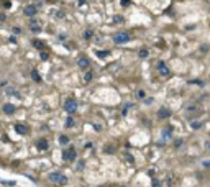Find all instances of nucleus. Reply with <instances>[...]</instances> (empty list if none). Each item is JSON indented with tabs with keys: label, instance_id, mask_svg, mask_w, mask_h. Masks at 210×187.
Returning <instances> with one entry per match:
<instances>
[{
	"label": "nucleus",
	"instance_id": "1",
	"mask_svg": "<svg viewBox=\"0 0 210 187\" xmlns=\"http://www.w3.org/2000/svg\"><path fill=\"white\" fill-rule=\"evenodd\" d=\"M202 113V108L199 107V105H189V107L186 108V117L190 118V120H194L195 117H199Z\"/></svg>",
	"mask_w": 210,
	"mask_h": 187
},
{
	"label": "nucleus",
	"instance_id": "2",
	"mask_svg": "<svg viewBox=\"0 0 210 187\" xmlns=\"http://www.w3.org/2000/svg\"><path fill=\"white\" fill-rule=\"evenodd\" d=\"M49 180L54 182V184H61V185L67 184V177L64 176V174H61V172H51L49 174Z\"/></svg>",
	"mask_w": 210,
	"mask_h": 187
},
{
	"label": "nucleus",
	"instance_id": "3",
	"mask_svg": "<svg viewBox=\"0 0 210 187\" xmlns=\"http://www.w3.org/2000/svg\"><path fill=\"white\" fill-rule=\"evenodd\" d=\"M130 38H131V36L128 33H117L113 36V43H117V45H125V43L130 41Z\"/></svg>",
	"mask_w": 210,
	"mask_h": 187
},
{
	"label": "nucleus",
	"instance_id": "4",
	"mask_svg": "<svg viewBox=\"0 0 210 187\" xmlns=\"http://www.w3.org/2000/svg\"><path fill=\"white\" fill-rule=\"evenodd\" d=\"M64 108H66V112H67V113H74V112L77 110V102L74 100V98H69V100L66 102Z\"/></svg>",
	"mask_w": 210,
	"mask_h": 187
},
{
	"label": "nucleus",
	"instance_id": "5",
	"mask_svg": "<svg viewBox=\"0 0 210 187\" xmlns=\"http://www.w3.org/2000/svg\"><path fill=\"white\" fill-rule=\"evenodd\" d=\"M64 159L66 161H74V159H76V149H74V148L67 149V151L64 153Z\"/></svg>",
	"mask_w": 210,
	"mask_h": 187
},
{
	"label": "nucleus",
	"instance_id": "6",
	"mask_svg": "<svg viewBox=\"0 0 210 187\" xmlns=\"http://www.w3.org/2000/svg\"><path fill=\"white\" fill-rule=\"evenodd\" d=\"M158 71H159L161 76H168V74H169V67L166 66L164 62H159V64H158Z\"/></svg>",
	"mask_w": 210,
	"mask_h": 187
},
{
	"label": "nucleus",
	"instance_id": "7",
	"mask_svg": "<svg viewBox=\"0 0 210 187\" xmlns=\"http://www.w3.org/2000/svg\"><path fill=\"white\" fill-rule=\"evenodd\" d=\"M15 110H16L15 105H12V103H5V105H3V112H5L7 115H13Z\"/></svg>",
	"mask_w": 210,
	"mask_h": 187
},
{
	"label": "nucleus",
	"instance_id": "8",
	"mask_svg": "<svg viewBox=\"0 0 210 187\" xmlns=\"http://www.w3.org/2000/svg\"><path fill=\"white\" fill-rule=\"evenodd\" d=\"M25 15H26V16H35V15H36V7H33V5H28V7L25 8Z\"/></svg>",
	"mask_w": 210,
	"mask_h": 187
},
{
	"label": "nucleus",
	"instance_id": "9",
	"mask_svg": "<svg viewBox=\"0 0 210 187\" xmlns=\"http://www.w3.org/2000/svg\"><path fill=\"white\" fill-rule=\"evenodd\" d=\"M48 146H49V145H48V141H46V140H40L38 143H36V148H38L40 151H46Z\"/></svg>",
	"mask_w": 210,
	"mask_h": 187
},
{
	"label": "nucleus",
	"instance_id": "10",
	"mask_svg": "<svg viewBox=\"0 0 210 187\" xmlns=\"http://www.w3.org/2000/svg\"><path fill=\"white\" fill-rule=\"evenodd\" d=\"M158 117H159V118H168V117H171V112H169L168 108H159Z\"/></svg>",
	"mask_w": 210,
	"mask_h": 187
},
{
	"label": "nucleus",
	"instance_id": "11",
	"mask_svg": "<svg viewBox=\"0 0 210 187\" xmlns=\"http://www.w3.org/2000/svg\"><path fill=\"white\" fill-rule=\"evenodd\" d=\"M15 130H16V133H20V135H26L28 133V130H26V126L25 125H15Z\"/></svg>",
	"mask_w": 210,
	"mask_h": 187
},
{
	"label": "nucleus",
	"instance_id": "12",
	"mask_svg": "<svg viewBox=\"0 0 210 187\" xmlns=\"http://www.w3.org/2000/svg\"><path fill=\"white\" fill-rule=\"evenodd\" d=\"M89 64H90V62H89L87 58H81V59H79V67H81V69H87Z\"/></svg>",
	"mask_w": 210,
	"mask_h": 187
},
{
	"label": "nucleus",
	"instance_id": "13",
	"mask_svg": "<svg viewBox=\"0 0 210 187\" xmlns=\"http://www.w3.org/2000/svg\"><path fill=\"white\" fill-rule=\"evenodd\" d=\"M171 135H172V126H166V130H163V138L168 140L171 138Z\"/></svg>",
	"mask_w": 210,
	"mask_h": 187
},
{
	"label": "nucleus",
	"instance_id": "14",
	"mask_svg": "<svg viewBox=\"0 0 210 187\" xmlns=\"http://www.w3.org/2000/svg\"><path fill=\"white\" fill-rule=\"evenodd\" d=\"M30 28H31L33 31H35V33H38V31H40V21H36V20H31V25H30Z\"/></svg>",
	"mask_w": 210,
	"mask_h": 187
},
{
	"label": "nucleus",
	"instance_id": "15",
	"mask_svg": "<svg viewBox=\"0 0 210 187\" xmlns=\"http://www.w3.org/2000/svg\"><path fill=\"white\" fill-rule=\"evenodd\" d=\"M82 38H84V40H90V38H92V31H90V30L84 31V33H82Z\"/></svg>",
	"mask_w": 210,
	"mask_h": 187
},
{
	"label": "nucleus",
	"instance_id": "16",
	"mask_svg": "<svg viewBox=\"0 0 210 187\" xmlns=\"http://www.w3.org/2000/svg\"><path fill=\"white\" fill-rule=\"evenodd\" d=\"M190 125H192V128H194V130H199V128L202 126V123H200V122H194V120H190Z\"/></svg>",
	"mask_w": 210,
	"mask_h": 187
},
{
	"label": "nucleus",
	"instance_id": "17",
	"mask_svg": "<svg viewBox=\"0 0 210 187\" xmlns=\"http://www.w3.org/2000/svg\"><path fill=\"white\" fill-rule=\"evenodd\" d=\"M59 143H61V145H67V143H69V138H67V136H59Z\"/></svg>",
	"mask_w": 210,
	"mask_h": 187
},
{
	"label": "nucleus",
	"instance_id": "18",
	"mask_svg": "<svg viewBox=\"0 0 210 187\" xmlns=\"http://www.w3.org/2000/svg\"><path fill=\"white\" fill-rule=\"evenodd\" d=\"M33 46H36V48H40V49H41V51H43V49H45V45H43V43H41V41H36V40L33 41Z\"/></svg>",
	"mask_w": 210,
	"mask_h": 187
},
{
	"label": "nucleus",
	"instance_id": "19",
	"mask_svg": "<svg viewBox=\"0 0 210 187\" xmlns=\"http://www.w3.org/2000/svg\"><path fill=\"white\" fill-rule=\"evenodd\" d=\"M92 80V72H85V76H84V82H90Z\"/></svg>",
	"mask_w": 210,
	"mask_h": 187
},
{
	"label": "nucleus",
	"instance_id": "20",
	"mask_svg": "<svg viewBox=\"0 0 210 187\" xmlns=\"http://www.w3.org/2000/svg\"><path fill=\"white\" fill-rule=\"evenodd\" d=\"M31 77H33V79L36 80V82H40V80H41V77H40V74L36 72V71H33V72H31Z\"/></svg>",
	"mask_w": 210,
	"mask_h": 187
},
{
	"label": "nucleus",
	"instance_id": "21",
	"mask_svg": "<svg viewBox=\"0 0 210 187\" xmlns=\"http://www.w3.org/2000/svg\"><path fill=\"white\" fill-rule=\"evenodd\" d=\"M202 166H205V169H210V159H203Z\"/></svg>",
	"mask_w": 210,
	"mask_h": 187
},
{
	"label": "nucleus",
	"instance_id": "22",
	"mask_svg": "<svg viewBox=\"0 0 210 187\" xmlns=\"http://www.w3.org/2000/svg\"><path fill=\"white\" fill-rule=\"evenodd\" d=\"M97 56H98V58H105V56H108V51H98Z\"/></svg>",
	"mask_w": 210,
	"mask_h": 187
},
{
	"label": "nucleus",
	"instance_id": "23",
	"mask_svg": "<svg viewBox=\"0 0 210 187\" xmlns=\"http://www.w3.org/2000/svg\"><path fill=\"white\" fill-rule=\"evenodd\" d=\"M140 56H141V58H146V56H148V51H146V49H143V51H140Z\"/></svg>",
	"mask_w": 210,
	"mask_h": 187
},
{
	"label": "nucleus",
	"instance_id": "24",
	"mask_svg": "<svg viewBox=\"0 0 210 187\" xmlns=\"http://www.w3.org/2000/svg\"><path fill=\"white\" fill-rule=\"evenodd\" d=\"M71 125H74V120H72V118H67V123H66V126H71Z\"/></svg>",
	"mask_w": 210,
	"mask_h": 187
},
{
	"label": "nucleus",
	"instance_id": "25",
	"mask_svg": "<svg viewBox=\"0 0 210 187\" xmlns=\"http://www.w3.org/2000/svg\"><path fill=\"white\" fill-rule=\"evenodd\" d=\"M153 185H154V187H158V185H161V182H159L158 179H154V180H153Z\"/></svg>",
	"mask_w": 210,
	"mask_h": 187
},
{
	"label": "nucleus",
	"instance_id": "26",
	"mask_svg": "<svg viewBox=\"0 0 210 187\" xmlns=\"http://www.w3.org/2000/svg\"><path fill=\"white\" fill-rule=\"evenodd\" d=\"M41 59H48V53H45V51H41Z\"/></svg>",
	"mask_w": 210,
	"mask_h": 187
},
{
	"label": "nucleus",
	"instance_id": "27",
	"mask_svg": "<svg viewBox=\"0 0 210 187\" xmlns=\"http://www.w3.org/2000/svg\"><path fill=\"white\" fill-rule=\"evenodd\" d=\"M136 95H138V97H140V98H143V97H145V92H143V90H140V92H138V94H136Z\"/></svg>",
	"mask_w": 210,
	"mask_h": 187
},
{
	"label": "nucleus",
	"instance_id": "28",
	"mask_svg": "<svg viewBox=\"0 0 210 187\" xmlns=\"http://www.w3.org/2000/svg\"><path fill=\"white\" fill-rule=\"evenodd\" d=\"M145 103H146V105H150V103H153V98H145Z\"/></svg>",
	"mask_w": 210,
	"mask_h": 187
},
{
	"label": "nucleus",
	"instance_id": "29",
	"mask_svg": "<svg viewBox=\"0 0 210 187\" xmlns=\"http://www.w3.org/2000/svg\"><path fill=\"white\" fill-rule=\"evenodd\" d=\"M181 145H182V140H177V141L174 143V146H176V148H177V146H181Z\"/></svg>",
	"mask_w": 210,
	"mask_h": 187
},
{
	"label": "nucleus",
	"instance_id": "30",
	"mask_svg": "<svg viewBox=\"0 0 210 187\" xmlns=\"http://www.w3.org/2000/svg\"><path fill=\"white\" fill-rule=\"evenodd\" d=\"M113 21H117V23H120V21H121V16H115V18H113Z\"/></svg>",
	"mask_w": 210,
	"mask_h": 187
},
{
	"label": "nucleus",
	"instance_id": "31",
	"mask_svg": "<svg viewBox=\"0 0 210 187\" xmlns=\"http://www.w3.org/2000/svg\"><path fill=\"white\" fill-rule=\"evenodd\" d=\"M126 159H128V161H130V163H133V158H131V156H130V154H128V153H126Z\"/></svg>",
	"mask_w": 210,
	"mask_h": 187
},
{
	"label": "nucleus",
	"instance_id": "32",
	"mask_svg": "<svg viewBox=\"0 0 210 187\" xmlns=\"http://www.w3.org/2000/svg\"><path fill=\"white\" fill-rule=\"evenodd\" d=\"M130 3V0H121V5H128Z\"/></svg>",
	"mask_w": 210,
	"mask_h": 187
},
{
	"label": "nucleus",
	"instance_id": "33",
	"mask_svg": "<svg viewBox=\"0 0 210 187\" xmlns=\"http://www.w3.org/2000/svg\"><path fill=\"white\" fill-rule=\"evenodd\" d=\"M207 149H208V151H210V141L207 143Z\"/></svg>",
	"mask_w": 210,
	"mask_h": 187
},
{
	"label": "nucleus",
	"instance_id": "34",
	"mask_svg": "<svg viewBox=\"0 0 210 187\" xmlns=\"http://www.w3.org/2000/svg\"><path fill=\"white\" fill-rule=\"evenodd\" d=\"M79 3H81V5H82V3H84V0H79Z\"/></svg>",
	"mask_w": 210,
	"mask_h": 187
}]
</instances>
